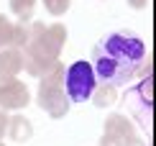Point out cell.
<instances>
[{
  "label": "cell",
  "mask_w": 156,
  "mask_h": 146,
  "mask_svg": "<svg viewBox=\"0 0 156 146\" xmlns=\"http://www.w3.org/2000/svg\"><path fill=\"white\" fill-rule=\"evenodd\" d=\"M102 133H110L115 138H120V141H126V138H131L136 131H133V123L128 121L123 113H110L105 118V128H102Z\"/></svg>",
  "instance_id": "ba28073f"
},
{
  "label": "cell",
  "mask_w": 156,
  "mask_h": 146,
  "mask_svg": "<svg viewBox=\"0 0 156 146\" xmlns=\"http://www.w3.org/2000/svg\"><path fill=\"white\" fill-rule=\"evenodd\" d=\"M123 146H151V144H144L141 138H136V133H133L131 138H126V144H123Z\"/></svg>",
  "instance_id": "e0dca14e"
},
{
  "label": "cell",
  "mask_w": 156,
  "mask_h": 146,
  "mask_svg": "<svg viewBox=\"0 0 156 146\" xmlns=\"http://www.w3.org/2000/svg\"><path fill=\"white\" fill-rule=\"evenodd\" d=\"M38 108L46 113L49 118L59 121L69 113V97L64 92V64L56 62L46 75L38 77Z\"/></svg>",
  "instance_id": "3957f363"
},
{
  "label": "cell",
  "mask_w": 156,
  "mask_h": 146,
  "mask_svg": "<svg viewBox=\"0 0 156 146\" xmlns=\"http://www.w3.org/2000/svg\"><path fill=\"white\" fill-rule=\"evenodd\" d=\"M31 38V23H13V38H10V46L13 49H23Z\"/></svg>",
  "instance_id": "7c38bea8"
},
{
  "label": "cell",
  "mask_w": 156,
  "mask_h": 146,
  "mask_svg": "<svg viewBox=\"0 0 156 146\" xmlns=\"http://www.w3.org/2000/svg\"><path fill=\"white\" fill-rule=\"evenodd\" d=\"M95 85H97V77L90 62L77 59L69 67H64V92H67L69 103H87Z\"/></svg>",
  "instance_id": "5b68a950"
},
{
  "label": "cell",
  "mask_w": 156,
  "mask_h": 146,
  "mask_svg": "<svg viewBox=\"0 0 156 146\" xmlns=\"http://www.w3.org/2000/svg\"><path fill=\"white\" fill-rule=\"evenodd\" d=\"M146 44L131 31H115L100 38L92 49V72L100 82L113 87H126L138 75V67L146 59Z\"/></svg>",
  "instance_id": "6da1fadb"
},
{
  "label": "cell",
  "mask_w": 156,
  "mask_h": 146,
  "mask_svg": "<svg viewBox=\"0 0 156 146\" xmlns=\"http://www.w3.org/2000/svg\"><path fill=\"white\" fill-rule=\"evenodd\" d=\"M126 103H128L131 115L136 118V123L151 138V128H154V72L144 75L138 85H133L126 92Z\"/></svg>",
  "instance_id": "277c9868"
},
{
  "label": "cell",
  "mask_w": 156,
  "mask_h": 146,
  "mask_svg": "<svg viewBox=\"0 0 156 146\" xmlns=\"http://www.w3.org/2000/svg\"><path fill=\"white\" fill-rule=\"evenodd\" d=\"M8 113H5V110H0V138H3L5 133H8Z\"/></svg>",
  "instance_id": "2e32d148"
},
{
  "label": "cell",
  "mask_w": 156,
  "mask_h": 146,
  "mask_svg": "<svg viewBox=\"0 0 156 146\" xmlns=\"http://www.w3.org/2000/svg\"><path fill=\"white\" fill-rule=\"evenodd\" d=\"M128 5H131L133 10H141V8H146V5H148V0H128Z\"/></svg>",
  "instance_id": "ac0fdd59"
},
{
  "label": "cell",
  "mask_w": 156,
  "mask_h": 146,
  "mask_svg": "<svg viewBox=\"0 0 156 146\" xmlns=\"http://www.w3.org/2000/svg\"><path fill=\"white\" fill-rule=\"evenodd\" d=\"M31 103V92L18 77H0V110L16 113Z\"/></svg>",
  "instance_id": "8992f818"
},
{
  "label": "cell",
  "mask_w": 156,
  "mask_h": 146,
  "mask_svg": "<svg viewBox=\"0 0 156 146\" xmlns=\"http://www.w3.org/2000/svg\"><path fill=\"white\" fill-rule=\"evenodd\" d=\"M126 141H120V138H115V136H110V133H102L100 138V146H123Z\"/></svg>",
  "instance_id": "9a60e30c"
},
{
  "label": "cell",
  "mask_w": 156,
  "mask_h": 146,
  "mask_svg": "<svg viewBox=\"0 0 156 146\" xmlns=\"http://www.w3.org/2000/svg\"><path fill=\"white\" fill-rule=\"evenodd\" d=\"M67 44V26L51 23L44 26L38 21H31V38L21 49L23 54V69L34 77H41L59 62V54Z\"/></svg>",
  "instance_id": "7a4b0ae2"
},
{
  "label": "cell",
  "mask_w": 156,
  "mask_h": 146,
  "mask_svg": "<svg viewBox=\"0 0 156 146\" xmlns=\"http://www.w3.org/2000/svg\"><path fill=\"white\" fill-rule=\"evenodd\" d=\"M10 38H13V21L0 13V49L10 46Z\"/></svg>",
  "instance_id": "5bb4252c"
},
{
  "label": "cell",
  "mask_w": 156,
  "mask_h": 146,
  "mask_svg": "<svg viewBox=\"0 0 156 146\" xmlns=\"http://www.w3.org/2000/svg\"><path fill=\"white\" fill-rule=\"evenodd\" d=\"M92 103H95V108H110V105H115V100H118V87H113V85H105V82H100V85H95V90H92Z\"/></svg>",
  "instance_id": "30bf717a"
},
{
  "label": "cell",
  "mask_w": 156,
  "mask_h": 146,
  "mask_svg": "<svg viewBox=\"0 0 156 146\" xmlns=\"http://www.w3.org/2000/svg\"><path fill=\"white\" fill-rule=\"evenodd\" d=\"M34 5H36V0H10V10L18 16L21 23H31V18H34Z\"/></svg>",
  "instance_id": "8fae6325"
},
{
  "label": "cell",
  "mask_w": 156,
  "mask_h": 146,
  "mask_svg": "<svg viewBox=\"0 0 156 146\" xmlns=\"http://www.w3.org/2000/svg\"><path fill=\"white\" fill-rule=\"evenodd\" d=\"M8 136H10V141H16V144H26L31 136H34V123H31L26 115L16 113V115L8 118Z\"/></svg>",
  "instance_id": "9c48e42d"
},
{
  "label": "cell",
  "mask_w": 156,
  "mask_h": 146,
  "mask_svg": "<svg viewBox=\"0 0 156 146\" xmlns=\"http://www.w3.org/2000/svg\"><path fill=\"white\" fill-rule=\"evenodd\" d=\"M41 3H44V8H46V13H49V16L59 18V16H64V13L69 10L72 0H41Z\"/></svg>",
  "instance_id": "4fadbf2b"
},
{
  "label": "cell",
  "mask_w": 156,
  "mask_h": 146,
  "mask_svg": "<svg viewBox=\"0 0 156 146\" xmlns=\"http://www.w3.org/2000/svg\"><path fill=\"white\" fill-rule=\"evenodd\" d=\"M0 146H5V144H3V138H0Z\"/></svg>",
  "instance_id": "d6986e66"
},
{
  "label": "cell",
  "mask_w": 156,
  "mask_h": 146,
  "mask_svg": "<svg viewBox=\"0 0 156 146\" xmlns=\"http://www.w3.org/2000/svg\"><path fill=\"white\" fill-rule=\"evenodd\" d=\"M21 69H23L21 49H13V46L0 49V77H18Z\"/></svg>",
  "instance_id": "52a82bcc"
}]
</instances>
